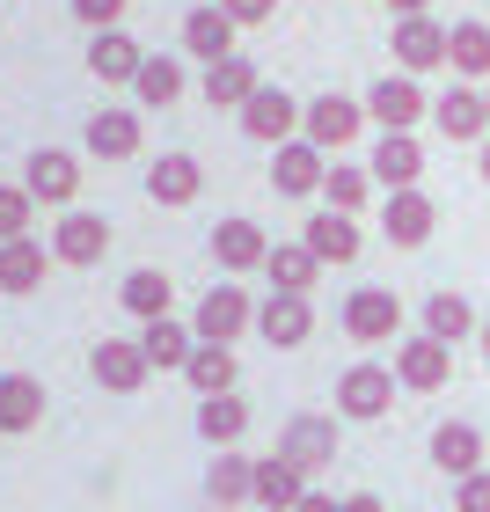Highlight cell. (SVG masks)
Returning <instances> with one entry per match:
<instances>
[{
	"mask_svg": "<svg viewBox=\"0 0 490 512\" xmlns=\"http://www.w3.org/2000/svg\"><path fill=\"white\" fill-rule=\"evenodd\" d=\"M344 337L352 344H403V300L388 286H359L344 300Z\"/></svg>",
	"mask_w": 490,
	"mask_h": 512,
	"instance_id": "1",
	"label": "cell"
},
{
	"mask_svg": "<svg viewBox=\"0 0 490 512\" xmlns=\"http://www.w3.org/2000/svg\"><path fill=\"white\" fill-rule=\"evenodd\" d=\"M395 366H373V359H359L352 374L337 381V417H352V425H373V417H388V403H395Z\"/></svg>",
	"mask_w": 490,
	"mask_h": 512,
	"instance_id": "2",
	"label": "cell"
},
{
	"mask_svg": "<svg viewBox=\"0 0 490 512\" xmlns=\"http://www.w3.org/2000/svg\"><path fill=\"white\" fill-rule=\"evenodd\" d=\"M395 381H403L410 395H439V388L454 381V344H439L425 330L403 337V344H395Z\"/></svg>",
	"mask_w": 490,
	"mask_h": 512,
	"instance_id": "3",
	"label": "cell"
},
{
	"mask_svg": "<svg viewBox=\"0 0 490 512\" xmlns=\"http://www.w3.org/2000/svg\"><path fill=\"white\" fill-rule=\"evenodd\" d=\"M366 118L381 132H417V118H432V96L417 88V74H388L366 88Z\"/></svg>",
	"mask_w": 490,
	"mask_h": 512,
	"instance_id": "4",
	"label": "cell"
},
{
	"mask_svg": "<svg viewBox=\"0 0 490 512\" xmlns=\"http://www.w3.org/2000/svg\"><path fill=\"white\" fill-rule=\"evenodd\" d=\"M191 330H198V344H235L242 330H256V300L235 286V278H220V286L198 300V322H191Z\"/></svg>",
	"mask_w": 490,
	"mask_h": 512,
	"instance_id": "5",
	"label": "cell"
},
{
	"mask_svg": "<svg viewBox=\"0 0 490 512\" xmlns=\"http://www.w3.org/2000/svg\"><path fill=\"white\" fill-rule=\"evenodd\" d=\"M300 118H308V103H293L286 88H256V96L242 103V132L256 139V147H286V139H300Z\"/></svg>",
	"mask_w": 490,
	"mask_h": 512,
	"instance_id": "6",
	"label": "cell"
},
{
	"mask_svg": "<svg viewBox=\"0 0 490 512\" xmlns=\"http://www.w3.org/2000/svg\"><path fill=\"white\" fill-rule=\"evenodd\" d=\"M256 337H264L271 352H300V344L315 337L308 293H271V300H256Z\"/></svg>",
	"mask_w": 490,
	"mask_h": 512,
	"instance_id": "7",
	"label": "cell"
},
{
	"mask_svg": "<svg viewBox=\"0 0 490 512\" xmlns=\"http://www.w3.org/2000/svg\"><path fill=\"white\" fill-rule=\"evenodd\" d=\"M359 125H366V103H352V96H337V88H330V96H315V103H308V118H300V139H315L322 154H344V147L359 139Z\"/></svg>",
	"mask_w": 490,
	"mask_h": 512,
	"instance_id": "8",
	"label": "cell"
},
{
	"mask_svg": "<svg viewBox=\"0 0 490 512\" xmlns=\"http://www.w3.org/2000/svg\"><path fill=\"white\" fill-rule=\"evenodd\" d=\"M432 125L447 132L454 147H483V139H490V103H483V88L454 81L447 96H432Z\"/></svg>",
	"mask_w": 490,
	"mask_h": 512,
	"instance_id": "9",
	"label": "cell"
},
{
	"mask_svg": "<svg viewBox=\"0 0 490 512\" xmlns=\"http://www.w3.org/2000/svg\"><path fill=\"white\" fill-rule=\"evenodd\" d=\"M447 22H432V15H403L388 30V44H395V66L403 74H432V66H447Z\"/></svg>",
	"mask_w": 490,
	"mask_h": 512,
	"instance_id": "10",
	"label": "cell"
},
{
	"mask_svg": "<svg viewBox=\"0 0 490 512\" xmlns=\"http://www.w3.org/2000/svg\"><path fill=\"white\" fill-rule=\"evenodd\" d=\"M88 374H96V388H110V395H139L154 366L139 352V337H103L96 352H88Z\"/></svg>",
	"mask_w": 490,
	"mask_h": 512,
	"instance_id": "11",
	"label": "cell"
},
{
	"mask_svg": "<svg viewBox=\"0 0 490 512\" xmlns=\"http://www.w3.org/2000/svg\"><path fill=\"white\" fill-rule=\"evenodd\" d=\"M432 227H439V205H432L425 191H388V205H381V235H388V249H425Z\"/></svg>",
	"mask_w": 490,
	"mask_h": 512,
	"instance_id": "12",
	"label": "cell"
},
{
	"mask_svg": "<svg viewBox=\"0 0 490 512\" xmlns=\"http://www.w3.org/2000/svg\"><path fill=\"white\" fill-rule=\"evenodd\" d=\"M322 176H330V154H322L315 139H286L278 161H271V191H278V198H315Z\"/></svg>",
	"mask_w": 490,
	"mask_h": 512,
	"instance_id": "13",
	"label": "cell"
},
{
	"mask_svg": "<svg viewBox=\"0 0 490 512\" xmlns=\"http://www.w3.org/2000/svg\"><path fill=\"white\" fill-rule=\"evenodd\" d=\"M22 191H30L37 205H74V191H81V161L59 154V147H37L30 161H22Z\"/></svg>",
	"mask_w": 490,
	"mask_h": 512,
	"instance_id": "14",
	"label": "cell"
},
{
	"mask_svg": "<svg viewBox=\"0 0 490 512\" xmlns=\"http://www.w3.org/2000/svg\"><path fill=\"white\" fill-rule=\"evenodd\" d=\"M278 454H286L300 476L330 469V461H337V417H293V425L278 432Z\"/></svg>",
	"mask_w": 490,
	"mask_h": 512,
	"instance_id": "15",
	"label": "cell"
},
{
	"mask_svg": "<svg viewBox=\"0 0 490 512\" xmlns=\"http://www.w3.org/2000/svg\"><path fill=\"white\" fill-rule=\"evenodd\" d=\"M103 249H110V220L103 213H66L52 227V264L88 271V264H103Z\"/></svg>",
	"mask_w": 490,
	"mask_h": 512,
	"instance_id": "16",
	"label": "cell"
},
{
	"mask_svg": "<svg viewBox=\"0 0 490 512\" xmlns=\"http://www.w3.org/2000/svg\"><path fill=\"white\" fill-rule=\"evenodd\" d=\"M366 169H373V183H388V191H417V176H425V147H417V132H381Z\"/></svg>",
	"mask_w": 490,
	"mask_h": 512,
	"instance_id": "17",
	"label": "cell"
},
{
	"mask_svg": "<svg viewBox=\"0 0 490 512\" xmlns=\"http://www.w3.org/2000/svg\"><path fill=\"white\" fill-rule=\"evenodd\" d=\"M139 66H147V52H139L125 30H96V37H88V74H96L103 88H132Z\"/></svg>",
	"mask_w": 490,
	"mask_h": 512,
	"instance_id": "18",
	"label": "cell"
},
{
	"mask_svg": "<svg viewBox=\"0 0 490 512\" xmlns=\"http://www.w3.org/2000/svg\"><path fill=\"white\" fill-rule=\"evenodd\" d=\"M183 52L205 59V66H220V59H235V22H227L220 0H205V8L183 15Z\"/></svg>",
	"mask_w": 490,
	"mask_h": 512,
	"instance_id": "19",
	"label": "cell"
},
{
	"mask_svg": "<svg viewBox=\"0 0 490 512\" xmlns=\"http://www.w3.org/2000/svg\"><path fill=\"white\" fill-rule=\"evenodd\" d=\"M213 264H220V271H264V264H271L264 227H256V220H220V227H213Z\"/></svg>",
	"mask_w": 490,
	"mask_h": 512,
	"instance_id": "20",
	"label": "cell"
},
{
	"mask_svg": "<svg viewBox=\"0 0 490 512\" xmlns=\"http://www.w3.org/2000/svg\"><path fill=\"white\" fill-rule=\"evenodd\" d=\"M139 352H147V366L154 374H183L191 366V352H198V330H183V322H139Z\"/></svg>",
	"mask_w": 490,
	"mask_h": 512,
	"instance_id": "21",
	"label": "cell"
},
{
	"mask_svg": "<svg viewBox=\"0 0 490 512\" xmlns=\"http://www.w3.org/2000/svg\"><path fill=\"white\" fill-rule=\"evenodd\" d=\"M88 154L96 161H125V154H139V110H118V103H103L96 118H88Z\"/></svg>",
	"mask_w": 490,
	"mask_h": 512,
	"instance_id": "22",
	"label": "cell"
},
{
	"mask_svg": "<svg viewBox=\"0 0 490 512\" xmlns=\"http://www.w3.org/2000/svg\"><path fill=\"white\" fill-rule=\"evenodd\" d=\"M205 498H213L220 512L256 505V461L249 454H213V469H205Z\"/></svg>",
	"mask_w": 490,
	"mask_h": 512,
	"instance_id": "23",
	"label": "cell"
},
{
	"mask_svg": "<svg viewBox=\"0 0 490 512\" xmlns=\"http://www.w3.org/2000/svg\"><path fill=\"white\" fill-rule=\"evenodd\" d=\"M256 88H264V81H256V66L235 52V59H220V66H205V81H198V96L205 103H213V110H242L249 96H256Z\"/></svg>",
	"mask_w": 490,
	"mask_h": 512,
	"instance_id": "24",
	"label": "cell"
},
{
	"mask_svg": "<svg viewBox=\"0 0 490 512\" xmlns=\"http://www.w3.org/2000/svg\"><path fill=\"white\" fill-rule=\"evenodd\" d=\"M198 191H205V169H198L191 154H161L154 169H147V198L154 205H191Z\"/></svg>",
	"mask_w": 490,
	"mask_h": 512,
	"instance_id": "25",
	"label": "cell"
},
{
	"mask_svg": "<svg viewBox=\"0 0 490 512\" xmlns=\"http://www.w3.org/2000/svg\"><path fill=\"white\" fill-rule=\"evenodd\" d=\"M249 432V403H242V395H198V439H205V447H235V439Z\"/></svg>",
	"mask_w": 490,
	"mask_h": 512,
	"instance_id": "26",
	"label": "cell"
},
{
	"mask_svg": "<svg viewBox=\"0 0 490 512\" xmlns=\"http://www.w3.org/2000/svg\"><path fill=\"white\" fill-rule=\"evenodd\" d=\"M300 498H308V476H300L286 454H264V461H256V505H264V512H293Z\"/></svg>",
	"mask_w": 490,
	"mask_h": 512,
	"instance_id": "27",
	"label": "cell"
},
{
	"mask_svg": "<svg viewBox=\"0 0 490 512\" xmlns=\"http://www.w3.org/2000/svg\"><path fill=\"white\" fill-rule=\"evenodd\" d=\"M44 425V388L30 374H0V439Z\"/></svg>",
	"mask_w": 490,
	"mask_h": 512,
	"instance_id": "28",
	"label": "cell"
},
{
	"mask_svg": "<svg viewBox=\"0 0 490 512\" xmlns=\"http://www.w3.org/2000/svg\"><path fill=\"white\" fill-rule=\"evenodd\" d=\"M183 59H169V52H147V66H139V81H132V96H139V110H169V103H183Z\"/></svg>",
	"mask_w": 490,
	"mask_h": 512,
	"instance_id": "29",
	"label": "cell"
},
{
	"mask_svg": "<svg viewBox=\"0 0 490 512\" xmlns=\"http://www.w3.org/2000/svg\"><path fill=\"white\" fill-rule=\"evenodd\" d=\"M432 461H439V469H447L454 483H461V476H476V469H483V432H476V425H461V417H454V425H439V432H432Z\"/></svg>",
	"mask_w": 490,
	"mask_h": 512,
	"instance_id": "30",
	"label": "cell"
},
{
	"mask_svg": "<svg viewBox=\"0 0 490 512\" xmlns=\"http://www.w3.org/2000/svg\"><path fill=\"white\" fill-rule=\"evenodd\" d=\"M300 242H308L315 256H322V264H352V256H359V220L352 213H315L308 220V235H300Z\"/></svg>",
	"mask_w": 490,
	"mask_h": 512,
	"instance_id": "31",
	"label": "cell"
},
{
	"mask_svg": "<svg viewBox=\"0 0 490 512\" xmlns=\"http://www.w3.org/2000/svg\"><path fill=\"white\" fill-rule=\"evenodd\" d=\"M271 293H308L315 278H322V256L308 242H271Z\"/></svg>",
	"mask_w": 490,
	"mask_h": 512,
	"instance_id": "32",
	"label": "cell"
},
{
	"mask_svg": "<svg viewBox=\"0 0 490 512\" xmlns=\"http://www.w3.org/2000/svg\"><path fill=\"white\" fill-rule=\"evenodd\" d=\"M417 322H425V337H439V344L483 337V322H476V308H469L461 293H432V300H425V315H417Z\"/></svg>",
	"mask_w": 490,
	"mask_h": 512,
	"instance_id": "33",
	"label": "cell"
},
{
	"mask_svg": "<svg viewBox=\"0 0 490 512\" xmlns=\"http://www.w3.org/2000/svg\"><path fill=\"white\" fill-rule=\"evenodd\" d=\"M447 66H454V81H490V22H454Z\"/></svg>",
	"mask_w": 490,
	"mask_h": 512,
	"instance_id": "34",
	"label": "cell"
},
{
	"mask_svg": "<svg viewBox=\"0 0 490 512\" xmlns=\"http://www.w3.org/2000/svg\"><path fill=\"white\" fill-rule=\"evenodd\" d=\"M235 344H198L191 352V366H183V381H191L198 395H235Z\"/></svg>",
	"mask_w": 490,
	"mask_h": 512,
	"instance_id": "35",
	"label": "cell"
},
{
	"mask_svg": "<svg viewBox=\"0 0 490 512\" xmlns=\"http://www.w3.org/2000/svg\"><path fill=\"white\" fill-rule=\"evenodd\" d=\"M44 264H52V256H44V242H0V293H37L44 286Z\"/></svg>",
	"mask_w": 490,
	"mask_h": 512,
	"instance_id": "36",
	"label": "cell"
},
{
	"mask_svg": "<svg viewBox=\"0 0 490 512\" xmlns=\"http://www.w3.org/2000/svg\"><path fill=\"white\" fill-rule=\"evenodd\" d=\"M322 198H330V213H366L373 198V169H359V161H330V176H322Z\"/></svg>",
	"mask_w": 490,
	"mask_h": 512,
	"instance_id": "37",
	"label": "cell"
},
{
	"mask_svg": "<svg viewBox=\"0 0 490 512\" xmlns=\"http://www.w3.org/2000/svg\"><path fill=\"white\" fill-rule=\"evenodd\" d=\"M118 300H125V315H139V322H161V315H169V300H176V286H169L161 271H132Z\"/></svg>",
	"mask_w": 490,
	"mask_h": 512,
	"instance_id": "38",
	"label": "cell"
},
{
	"mask_svg": "<svg viewBox=\"0 0 490 512\" xmlns=\"http://www.w3.org/2000/svg\"><path fill=\"white\" fill-rule=\"evenodd\" d=\"M30 213H37V198L22 191V183H0V242H22V235H30Z\"/></svg>",
	"mask_w": 490,
	"mask_h": 512,
	"instance_id": "39",
	"label": "cell"
},
{
	"mask_svg": "<svg viewBox=\"0 0 490 512\" xmlns=\"http://www.w3.org/2000/svg\"><path fill=\"white\" fill-rule=\"evenodd\" d=\"M454 512H490V469H476V476L454 483Z\"/></svg>",
	"mask_w": 490,
	"mask_h": 512,
	"instance_id": "40",
	"label": "cell"
},
{
	"mask_svg": "<svg viewBox=\"0 0 490 512\" xmlns=\"http://www.w3.org/2000/svg\"><path fill=\"white\" fill-rule=\"evenodd\" d=\"M125 0H74V22H88V30H118Z\"/></svg>",
	"mask_w": 490,
	"mask_h": 512,
	"instance_id": "41",
	"label": "cell"
},
{
	"mask_svg": "<svg viewBox=\"0 0 490 512\" xmlns=\"http://www.w3.org/2000/svg\"><path fill=\"white\" fill-rule=\"evenodd\" d=\"M220 8H227V22H235V30H256V22L278 15V0H220Z\"/></svg>",
	"mask_w": 490,
	"mask_h": 512,
	"instance_id": "42",
	"label": "cell"
},
{
	"mask_svg": "<svg viewBox=\"0 0 490 512\" xmlns=\"http://www.w3.org/2000/svg\"><path fill=\"white\" fill-rule=\"evenodd\" d=\"M293 512H344V498H330V491H308V498H300Z\"/></svg>",
	"mask_w": 490,
	"mask_h": 512,
	"instance_id": "43",
	"label": "cell"
},
{
	"mask_svg": "<svg viewBox=\"0 0 490 512\" xmlns=\"http://www.w3.org/2000/svg\"><path fill=\"white\" fill-rule=\"evenodd\" d=\"M344 512H388V505L373 498V491H352V498H344Z\"/></svg>",
	"mask_w": 490,
	"mask_h": 512,
	"instance_id": "44",
	"label": "cell"
},
{
	"mask_svg": "<svg viewBox=\"0 0 490 512\" xmlns=\"http://www.w3.org/2000/svg\"><path fill=\"white\" fill-rule=\"evenodd\" d=\"M388 8H395V22H403V15H432V0H388Z\"/></svg>",
	"mask_w": 490,
	"mask_h": 512,
	"instance_id": "45",
	"label": "cell"
},
{
	"mask_svg": "<svg viewBox=\"0 0 490 512\" xmlns=\"http://www.w3.org/2000/svg\"><path fill=\"white\" fill-rule=\"evenodd\" d=\"M483 183H490V139H483Z\"/></svg>",
	"mask_w": 490,
	"mask_h": 512,
	"instance_id": "46",
	"label": "cell"
},
{
	"mask_svg": "<svg viewBox=\"0 0 490 512\" xmlns=\"http://www.w3.org/2000/svg\"><path fill=\"white\" fill-rule=\"evenodd\" d=\"M476 344H483V359H490V322H483V337H476Z\"/></svg>",
	"mask_w": 490,
	"mask_h": 512,
	"instance_id": "47",
	"label": "cell"
},
{
	"mask_svg": "<svg viewBox=\"0 0 490 512\" xmlns=\"http://www.w3.org/2000/svg\"><path fill=\"white\" fill-rule=\"evenodd\" d=\"M483 103H490V81H483Z\"/></svg>",
	"mask_w": 490,
	"mask_h": 512,
	"instance_id": "48",
	"label": "cell"
}]
</instances>
